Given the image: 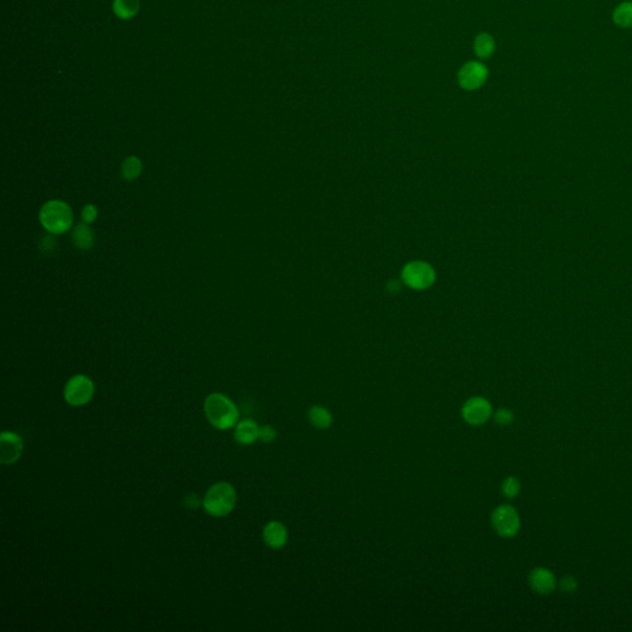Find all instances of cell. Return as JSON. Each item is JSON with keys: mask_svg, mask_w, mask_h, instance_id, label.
Listing matches in <instances>:
<instances>
[{"mask_svg": "<svg viewBox=\"0 0 632 632\" xmlns=\"http://www.w3.org/2000/svg\"><path fill=\"white\" fill-rule=\"evenodd\" d=\"M235 488L226 482L214 484L205 494L203 506L205 512L211 516L223 518L229 515L236 505Z\"/></svg>", "mask_w": 632, "mask_h": 632, "instance_id": "cell-3", "label": "cell"}, {"mask_svg": "<svg viewBox=\"0 0 632 632\" xmlns=\"http://www.w3.org/2000/svg\"><path fill=\"white\" fill-rule=\"evenodd\" d=\"M40 223L50 234H65L72 228V209L62 200H50L40 210Z\"/></svg>", "mask_w": 632, "mask_h": 632, "instance_id": "cell-2", "label": "cell"}, {"mask_svg": "<svg viewBox=\"0 0 632 632\" xmlns=\"http://www.w3.org/2000/svg\"><path fill=\"white\" fill-rule=\"evenodd\" d=\"M262 537L268 547L279 549L287 545V542L290 540V534H288V529L285 527V525L282 524L281 521L273 520L263 527Z\"/></svg>", "mask_w": 632, "mask_h": 632, "instance_id": "cell-11", "label": "cell"}, {"mask_svg": "<svg viewBox=\"0 0 632 632\" xmlns=\"http://www.w3.org/2000/svg\"><path fill=\"white\" fill-rule=\"evenodd\" d=\"M307 420L318 430H327L331 428L334 416L331 411L323 405H314L307 410Z\"/></svg>", "mask_w": 632, "mask_h": 632, "instance_id": "cell-13", "label": "cell"}, {"mask_svg": "<svg viewBox=\"0 0 632 632\" xmlns=\"http://www.w3.org/2000/svg\"><path fill=\"white\" fill-rule=\"evenodd\" d=\"M529 584L531 589L537 594L547 596L554 591L557 580L554 573L545 567H537L529 574Z\"/></svg>", "mask_w": 632, "mask_h": 632, "instance_id": "cell-10", "label": "cell"}, {"mask_svg": "<svg viewBox=\"0 0 632 632\" xmlns=\"http://www.w3.org/2000/svg\"><path fill=\"white\" fill-rule=\"evenodd\" d=\"M520 490H521V484H520V481H519L518 478H515V477H508L501 484V492L508 499L516 498L519 493H520Z\"/></svg>", "mask_w": 632, "mask_h": 632, "instance_id": "cell-19", "label": "cell"}, {"mask_svg": "<svg viewBox=\"0 0 632 632\" xmlns=\"http://www.w3.org/2000/svg\"><path fill=\"white\" fill-rule=\"evenodd\" d=\"M24 451V442L18 434L12 431H4L0 436V464H15L20 459Z\"/></svg>", "mask_w": 632, "mask_h": 632, "instance_id": "cell-9", "label": "cell"}, {"mask_svg": "<svg viewBox=\"0 0 632 632\" xmlns=\"http://www.w3.org/2000/svg\"><path fill=\"white\" fill-rule=\"evenodd\" d=\"M560 588L563 591H566V593H574L578 588V582L572 576H566L565 578L560 580Z\"/></svg>", "mask_w": 632, "mask_h": 632, "instance_id": "cell-23", "label": "cell"}, {"mask_svg": "<svg viewBox=\"0 0 632 632\" xmlns=\"http://www.w3.org/2000/svg\"><path fill=\"white\" fill-rule=\"evenodd\" d=\"M403 279L414 290H426L434 283L435 272L433 267L425 262H413L404 268Z\"/></svg>", "mask_w": 632, "mask_h": 632, "instance_id": "cell-7", "label": "cell"}, {"mask_svg": "<svg viewBox=\"0 0 632 632\" xmlns=\"http://www.w3.org/2000/svg\"><path fill=\"white\" fill-rule=\"evenodd\" d=\"M113 9L118 18L127 20L139 12L140 0H114Z\"/></svg>", "mask_w": 632, "mask_h": 632, "instance_id": "cell-15", "label": "cell"}, {"mask_svg": "<svg viewBox=\"0 0 632 632\" xmlns=\"http://www.w3.org/2000/svg\"><path fill=\"white\" fill-rule=\"evenodd\" d=\"M204 411L206 419L219 430L234 428L239 420L235 404L221 393H213L205 399Z\"/></svg>", "mask_w": 632, "mask_h": 632, "instance_id": "cell-1", "label": "cell"}, {"mask_svg": "<svg viewBox=\"0 0 632 632\" xmlns=\"http://www.w3.org/2000/svg\"><path fill=\"white\" fill-rule=\"evenodd\" d=\"M494 50H495V43H494L493 37L489 34H481L479 36H477L476 41H475V51L478 57L488 58L493 54Z\"/></svg>", "mask_w": 632, "mask_h": 632, "instance_id": "cell-18", "label": "cell"}, {"mask_svg": "<svg viewBox=\"0 0 632 632\" xmlns=\"http://www.w3.org/2000/svg\"><path fill=\"white\" fill-rule=\"evenodd\" d=\"M98 209L96 205L87 204L82 210V219L85 224L94 223L97 220Z\"/></svg>", "mask_w": 632, "mask_h": 632, "instance_id": "cell-22", "label": "cell"}, {"mask_svg": "<svg viewBox=\"0 0 632 632\" xmlns=\"http://www.w3.org/2000/svg\"><path fill=\"white\" fill-rule=\"evenodd\" d=\"M142 172V163L136 156L127 157L121 164V175L127 181H135Z\"/></svg>", "mask_w": 632, "mask_h": 632, "instance_id": "cell-16", "label": "cell"}, {"mask_svg": "<svg viewBox=\"0 0 632 632\" xmlns=\"http://www.w3.org/2000/svg\"><path fill=\"white\" fill-rule=\"evenodd\" d=\"M613 19L615 24L620 28H632V1H626L618 6L615 9Z\"/></svg>", "mask_w": 632, "mask_h": 632, "instance_id": "cell-17", "label": "cell"}, {"mask_svg": "<svg viewBox=\"0 0 632 632\" xmlns=\"http://www.w3.org/2000/svg\"><path fill=\"white\" fill-rule=\"evenodd\" d=\"M94 383L85 374H77L67 382L63 395L67 403L72 406H82L91 402L94 395Z\"/></svg>", "mask_w": 632, "mask_h": 632, "instance_id": "cell-5", "label": "cell"}, {"mask_svg": "<svg viewBox=\"0 0 632 632\" xmlns=\"http://www.w3.org/2000/svg\"><path fill=\"white\" fill-rule=\"evenodd\" d=\"M492 525L498 535L504 538H512L518 534L521 526L519 512L514 506L501 504L492 512Z\"/></svg>", "mask_w": 632, "mask_h": 632, "instance_id": "cell-4", "label": "cell"}, {"mask_svg": "<svg viewBox=\"0 0 632 632\" xmlns=\"http://www.w3.org/2000/svg\"><path fill=\"white\" fill-rule=\"evenodd\" d=\"M72 239L74 245L80 250H91L94 245V235L89 224H78L73 230Z\"/></svg>", "mask_w": 632, "mask_h": 632, "instance_id": "cell-14", "label": "cell"}, {"mask_svg": "<svg viewBox=\"0 0 632 632\" xmlns=\"http://www.w3.org/2000/svg\"><path fill=\"white\" fill-rule=\"evenodd\" d=\"M494 422H497L500 426H509L514 422V413L512 410L501 408L493 413Z\"/></svg>", "mask_w": 632, "mask_h": 632, "instance_id": "cell-20", "label": "cell"}, {"mask_svg": "<svg viewBox=\"0 0 632 632\" xmlns=\"http://www.w3.org/2000/svg\"><path fill=\"white\" fill-rule=\"evenodd\" d=\"M187 503H188L187 505L189 506V508H193V509H195V508H198V506L200 505V501H199V498H197V497H195L194 494H190V495H188Z\"/></svg>", "mask_w": 632, "mask_h": 632, "instance_id": "cell-24", "label": "cell"}, {"mask_svg": "<svg viewBox=\"0 0 632 632\" xmlns=\"http://www.w3.org/2000/svg\"><path fill=\"white\" fill-rule=\"evenodd\" d=\"M487 77V67L481 62L472 61L461 68L458 73V82L464 89L475 91L486 83Z\"/></svg>", "mask_w": 632, "mask_h": 632, "instance_id": "cell-8", "label": "cell"}, {"mask_svg": "<svg viewBox=\"0 0 632 632\" xmlns=\"http://www.w3.org/2000/svg\"><path fill=\"white\" fill-rule=\"evenodd\" d=\"M277 439V431L276 428H272L270 425H265L259 428V437L262 442L265 444H271L274 439Z\"/></svg>", "mask_w": 632, "mask_h": 632, "instance_id": "cell-21", "label": "cell"}, {"mask_svg": "<svg viewBox=\"0 0 632 632\" xmlns=\"http://www.w3.org/2000/svg\"><path fill=\"white\" fill-rule=\"evenodd\" d=\"M259 437V426L252 419H245L237 424L235 439L241 445H251Z\"/></svg>", "mask_w": 632, "mask_h": 632, "instance_id": "cell-12", "label": "cell"}, {"mask_svg": "<svg viewBox=\"0 0 632 632\" xmlns=\"http://www.w3.org/2000/svg\"><path fill=\"white\" fill-rule=\"evenodd\" d=\"M461 415L468 425L481 426L493 416V406L486 397H472L462 405Z\"/></svg>", "mask_w": 632, "mask_h": 632, "instance_id": "cell-6", "label": "cell"}]
</instances>
